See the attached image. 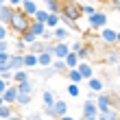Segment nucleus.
Segmentation results:
<instances>
[{
	"instance_id": "52",
	"label": "nucleus",
	"mask_w": 120,
	"mask_h": 120,
	"mask_svg": "<svg viewBox=\"0 0 120 120\" xmlns=\"http://www.w3.org/2000/svg\"><path fill=\"white\" fill-rule=\"evenodd\" d=\"M2 105H4V98H2V94H0V107H2Z\"/></svg>"
},
{
	"instance_id": "26",
	"label": "nucleus",
	"mask_w": 120,
	"mask_h": 120,
	"mask_svg": "<svg viewBox=\"0 0 120 120\" xmlns=\"http://www.w3.org/2000/svg\"><path fill=\"white\" fill-rule=\"evenodd\" d=\"M29 29L37 35V37H41V35H44V31H46V24H44V22H37V20H31Z\"/></svg>"
},
{
	"instance_id": "31",
	"label": "nucleus",
	"mask_w": 120,
	"mask_h": 120,
	"mask_svg": "<svg viewBox=\"0 0 120 120\" xmlns=\"http://www.w3.org/2000/svg\"><path fill=\"white\" fill-rule=\"evenodd\" d=\"M33 81L29 79V81H22V83H18V92L20 94H33Z\"/></svg>"
},
{
	"instance_id": "29",
	"label": "nucleus",
	"mask_w": 120,
	"mask_h": 120,
	"mask_svg": "<svg viewBox=\"0 0 120 120\" xmlns=\"http://www.w3.org/2000/svg\"><path fill=\"white\" fill-rule=\"evenodd\" d=\"M63 61H66V66H68V70L70 68H76V66H79V55H76V52H72V50H70L68 55H66V59H63Z\"/></svg>"
},
{
	"instance_id": "1",
	"label": "nucleus",
	"mask_w": 120,
	"mask_h": 120,
	"mask_svg": "<svg viewBox=\"0 0 120 120\" xmlns=\"http://www.w3.org/2000/svg\"><path fill=\"white\" fill-rule=\"evenodd\" d=\"M61 22L63 26H68V29H72L76 20L83 18V4L79 0H61Z\"/></svg>"
},
{
	"instance_id": "40",
	"label": "nucleus",
	"mask_w": 120,
	"mask_h": 120,
	"mask_svg": "<svg viewBox=\"0 0 120 120\" xmlns=\"http://www.w3.org/2000/svg\"><path fill=\"white\" fill-rule=\"evenodd\" d=\"M52 37H55V35H52V29H46L44 35H41L39 39H44V41H52Z\"/></svg>"
},
{
	"instance_id": "42",
	"label": "nucleus",
	"mask_w": 120,
	"mask_h": 120,
	"mask_svg": "<svg viewBox=\"0 0 120 120\" xmlns=\"http://www.w3.org/2000/svg\"><path fill=\"white\" fill-rule=\"evenodd\" d=\"M41 116H44V114H39V111H31L29 118H24V120H41Z\"/></svg>"
},
{
	"instance_id": "23",
	"label": "nucleus",
	"mask_w": 120,
	"mask_h": 120,
	"mask_svg": "<svg viewBox=\"0 0 120 120\" xmlns=\"http://www.w3.org/2000/svg\"><path fill=\"white\" fill-rule=\"evenodd\" d=\"M46 29H57V26L61 24V15L59 13H48V20H46Z\"/></svg>"
},
{
	"instance_id": "50",
	"label": "nucleus",
	"mask_w": 120,
	"mask_h": 120,
	"mask_svg": "<svg viewBox=\"0 0 120 120\" xmlns=\"http://www.w3.org/2000/svg\"><path fill=\"white\" fill-rule=\"evenodd\" d=\"M59 120H76V118H72V116H68V114H66V116H63V118H59Z\"/></svg>"
},
{
	"instance_id": "19",
	"label": "nucleus",
	"mask_w": 120,
	"mask_h": 120,
	"mask_svg": "<svg viewBox=\"0 0 120 120\" xmlns=\"http://www.w3.org/2000/svg\"><path fill=\"white\" fill-rule=\"evenodd\" d=\"M98 120H120L118 109H107V111H98Z\"/></svg>"
},
{
	"instance_id": "36",
	"label": "nucleus",
	"mask_w": 120,
	"mask_h": 120,
	"mask_svg": "<svg viewBox=\"0 0 120 120\" xmlns=\"http://www.w3.org/2000/svg\"><path fill=\"white\" fill-rule=\"evenodd\" d=\"M33 20H37V22H46V20H48V11L46 9H37V13L33 15Z\"/></svg>"
},
{
	"instance_id": "6",
	"label": "nucleus",
	"mask_w": 120,
	"mask_h": 120,
	"mask_svg": "<svg viewBox=\"0 0 120 120\" xmlns=\"http://www.w3.org/2000/svg\"><path fill=\"white\" fill-rule=\"evenodd\" d=\"M96 107H98V111H107V109H111L114 105H111V94L109 92H101V94H96Z\"/></svg>"
},
{
	"instance_id": "4",
	"label": "nucleus",
	"mask_w": 120,
	"mask_h": 120,
	"mask_svg": "<svg viewBox=\"0 0 120 120\" xmlns=\"http://www.w3.org/2000/svg\"><path fill=\"white\" fill-rule=\"evenodd\" d=\"M81 118L83 120H98V107L94 101H83V107H81Z\"/></svg>"
},
{
	"instance_id": "39",
	"label": "nucleus",
	"mask_w": 120,
	"mask_h": 120,
	"mask_svg": "<svg viewBox=\"0 0 120 120\" xmlns=\"http://www.w3.org/2000/svg\"><path fill=\"white\" fill-rule=\"evenodd\" d=\"M0 39H9V26L0 24Z\"/></svg>"
},
{
	"instance_id": "18",
	"label": "nucleus",
	"mask_w": 120,
	"mask_h": 120,
	"mask_svg": "<svg viewBox=\"0 0 120 120\" xmlns=\"http://www.w3.org/2000/svg\"><path fill=\"white\" fill-rule=\"evenodd\" d=\"M52 55L50 52H37V66L39 68H48V66H50V63H52Z\"/></svg>"
},
{
	"instance_id": "22",
	"label": "nucleus",
	"mask_w": 120,
	"mask_h": 120,
	"mask_svg": "<svg viewBox=\"0 0 120 120\" xmlns=\"http://www.w3.org/2000/svg\"><path fill=\"white\" fill-rule=\"evenodd\" d=\"M76 55H79V59H81V61H87V59L92 57V55H94V46H90V44H83V46H81V50L76 52Z\"/></svg>"
},
{
	"instance_id": "38",
	"label": "nucleus",
	"mask_w": 120,
	"mask_h": 120,
	"mask_svg": "<svg viewBox=\"0 0 120 120\" xmlns=\"http://www.w3.org/2000/svg\"><path fill=\"white\" fill-rule=\"evenodd\" d=\"M98 9L94 4H83V15H92V13H96Z\"/></svg>"
},
{
	"instance_id": "43",
	"label": "nucleus",
	"mask_w": 120,
	"mask_h": 120,
	"mask_svg": "<svg viewBox=\"0 0 120 120\" xmlns=\"http://www.w3.org/2000/svg\"><path fill=\"white\" fill-rule=\"evenodd\" d=\"M11 59V52H0V63H9Z\"/></svg>"
},
{
	"instance_id": "24",
	"label": "nucleus",
	"mask_w": 120,
	"mask_h": 120,
	"mask_svg": "<svg viewBox=\"0 0 120 120\" xmlns=\"http://www.w3.org/2000/svg\"><path fill=\"white\" fill-rule=\"evenodd\" d=\"M20 39H22L24 44H26V48H29V44H33V41H35V39H39V37H37V35H35L31 29H26V31L20 33Z\"/></svg>"
},
{
	"instance_id": "8",
	"label": "nucleus",
	"mask_w": 120,
	"mask_h": 120,
	"mask_svg": "<svg viewBox=\"0 0 120 120\" xmlns=\"http://www.w3.org/2000/svg\"><path fill=\"white\" fill-rule=\"evenodd\" d=\"M68 114V103L66 101H55V105L50 107V118L57 120V118H63Z\"/></svg>"
},
{
	"instance_id": "28",
	"label": "nucleus",
	"mask_w": 120,
	"mask_h": 120,
	"mask_svg": "<svg viewBox=\"0 0 120 120\" xmlns=\"http://www.w3.org/2000/svg\"><path fill=\"white\" fill-rule=\"evenodd\" d=\"M48 13H61V0H44Z\"/></svg>"
},
{
	"instance_id": "3",
	"label": "nucleus",
	"mask_w": 120,
	"mask_h": 120,
	"mask_svg": "<svg viewBox=\"0 0 120 120\" xmlns=\"http://www.w3.org/2000/svg\"><path fill=\"white\" fill-rule=\"evenodd\" d=\"M85 18H87V29H92V31H101L107 26V13L105 11H96L92 15H85Z\"/></svg>"
},
{
	"instance_id": "27",
	"label": "nucleus",
	"mask_w": 120,
	"mask_h": 120,
	"mask_svg": "<svg viewBox=\"0 0 120 120\" xmlns=\"http://www.w3.org/2000/svg\"><path fill=\"white\" fill-rule=\"evenodd\" d=\"M55 101H57V98H55V94H52L50 90H44V92H41V103H44V107H52Z\"/></svg>"
},
{
	"instance_id": "17",
	"label": "nucleus",
	"mask_w": 120,
	"mask_h": 120,
	"mask_svg": "<svg viewBox=\"0 0 120 120\" xmlns=\"http://www.w3.org/2000/svg\"><path fill=\"white\" fill-rule=\"evenodd\" d=\"M29 74H31V70L29 68H22V70H15L13 72V76H11V83H22V81H29Z\"/></svg>"
},
{
	"instance_id": "11",
	"label": "nucleus",
	"mask_w": 120,
	"mask_h": 120,
	"mask_svg": "<svg viewBox=\"0 0 120 120\" xmlns=\"http://www.w3.org/2000/svg\"><path fill=\"white\" fill-rule=\"evenodd\" d=\"M52 41H68L70 39V29L68 26H63V24H59L57 29H52Z\"/></svg>"
},
{
	"instance_id": "9",
	"label": "nucleus",
	"mask_w": 120,
	"mask_h": 120,
	"mask_svg": "<svg viewBox=\"0 0 120 120\" xmlns=\"http://www.w3.org/2000/svg\"><path fill=\"white\" fill-rule=\"evenodd\" d=\"M18 85L15 83H9V85H7V90L2 92V98H4V103L7 105H15V101H18Z\"/></svg>"
},
{
	"instance_id": "37",
	"label": "nucleus",
	"mask_w": 120,
	"mask_h": 120,
	"mask_svg": "<svg viewBox=\"0 0 120 120\" xmlns=\"http://www.w3.org/2000/svg\"><path fill=\"white\" fill-rule=\"evenodd\" d=\"M0 52H11V44H9V39H0Z\"/></svg>"
},
{
	"instance_id": "12",
	"label": "nucleus",
	"mask_w": 120,
	"mask_h": 120,
	"mask_svg": "<svg viewBox=\"0 0 120 120\" xmlns=\"http://www.w3.org/2000/svg\"><path fill=\"white\" fill-rule=\"evenodd\" d=\"M9 68L13 70V72H15V70H22L24 68V52H11Z\"/></svg>"
},
{
	"instance_id": "35",
	"label": "nucleus",
	"mask_w": 120,
	"mask_h": 120,
	"mask_svg": "<svg viewBox=\"0 0 120 120\" xmlns=\"http://www.w3.org/2000/svg\"><path fill=\"white\" fill-rule=\"evenodd\" d=\"M66 90H68V94L72 96V98H79L81 96V85H79V83H70Z\"/></svg>"
},
{
	"instance_id": "5",
	"label": "nucleus",
	"mask_w": 120,
	"mask_h": 120,
	"mask_svg": "<svg viewBox=\"0 0 120 120\" xmlns=\"http://www.w3.org/2000/svg\"><path fill=\"white\" fill-rule=\"evenodd\" d=\"M116 35H118V31L109 29V26H105V29L98 31V37H101V41L105 46H116Z\"/></svg>"
},
{
	"instance_id": "41",
	"label": "nucleus",
	"mask_w": 120,
	"mask_h": 120,
	"mask_svg": "<svg viewBox=\"0 0 120 120\" xmlns=\"http://www.w3.org/2000/svg\"><path fill=\"white\" fill-rule=\"evenodd\" d=\"M81 46H83V41H81V39H76V41H72V44H70V50H72V52H79V50H81Z\"/></svg>"
},
{
	"instance_id": "49",
	"label": "nucleus",
	"mask_w": 120,
	"mask_h": 120,
	"mask_svg": "<svg viewBox=\"0 0 120 120\" xmlns=\"http://www.w3.org/2000/svg\"><path fill=\"white\" fill-rule=\"evenodd\" d=\"M114 68H116V76H118V79H120V61L116 63V66H114Z\"/></svg>"
},
{
	"instance_id": "25",
	"label": "nucleus",
	"mask_w": 120,
	"mask_h": 120,
	"mask_svg": "<svg viewBox=\"0 0 120 120\" xmlns=\"http://www.w3.org/2000/svg\"><path fill=\"white\" fill-rule=\"evenodd\" d=\"M66 76H68V81H70V83H79V85L83 83V76H81V72H79L76 68H70L68 72H66Z\"/></svg>"
},
{
	"instance_id": "48",
	"label": "nucleus",
	"mask_w": 120,
	"mask_h": 120,
	"mask_svg": "<svg viewBox=\"0 0 120 120\" xmlns=\"http://www.w3.org/2000/svg\"><path fill=\"white\" fill-rule=\"evenodd\" d=\"M87 101H96V92H90V94H87Z\"/></svg>"
},
{
	"instance_id": "15",
	"label": "nucleus",
	"mask_w": 120,
	"mask_h": 120,
	"mask_svg": "<svg viewBox=\"0 0 120 120\" xmlns=\"http://www.w3.org/2000/svg\"><path fill=\"white\" fill-rule=\"evenodd\" d=\"M20 9H22L26 15H31V18H33L35 13H37V9H39V7H37V2H35V0H22Z\"/></svg>"
},
{
	"instance_id": "34",
	"label": "nucleus",
	"mask_w": 120,
	"mask_h": 120,
	"mask_svg": "<svg viewBox=\"0 0 120 120\" xmlns=\"http://www.w3.org/2000/svg\"><path fill=\"white\" fill-rule=\"evenodd\" d=\"M31 96L33 94H18L15 107H29V105H31Z\"/></svg>"
},
{
	"instance_id": "47",
	"label": "nucleus",
	"mask_w": 120,
	"mask_h": 120,
	"mask_svg": "<svg viewBox=\"0 0 120 120\" xmlns=\"http://www.w3.org/2000/svg\"><path fill=\"white\" fill-rule=\"evenodd\" d=\"M7 120H24L22 116H20V114H13V116H9V118H7Z\"/></svg>"
},
{
	"instance_id": "46",
	"label": "nucleus",
	"mask_w": 120,
	"mask_h": 120,
	"mask_svg": "<svg viewBox=\"0 0 120 120\" xmlns=\"http://www.w3.org/2000/svg\"><path fill=\"white\" fill-rule=\"evenodd\" d=\"M111 7H114L116 11H120V0H111Z\"/></svg>"
},
{
	"instance_id": "13",
	"label": "nucleus",
	"mask_w": 120,
	"mask_h": 120,
	"mask_svg": "<svg viewBox=\"0 0 120 120\" xmlns=\"http://www.w3.org/2000/svg\"><path fill=\"white\" fill-rule=\"evenodd\" d=\"M76 70L81 72L83 81H87V79H92V76H94V68H92V63H87V61H79Z\"/></svg>"
},
{
	"instance_id": "16",
	"label": "nucleus",
	"mask_w": 120,
	"mask_h": 120,
	"mask_svg": "<svg viewBox=\"0 0 120 120\" xmlns=\"http://www.w3.org/2000/svg\"><path fill=\"white\" fill-rule=\"evenodd\" d=\"M87 87H90V92L101 94L105 90V83H103V79H98V76H92V79H87Z\"/></svg>"
},
{
	"instance_id": "44",
	"label": "nucleus",
	"mask_w": 120,
	"mask_h": 120,
	"mask_svg": "<svg viewBox=\"0 0 120 120\" xmlns=\"http://www.w3.org/2000/svg\"><path fill=\"white\" fill-rule=\"evenodd\" d=\"M7 85H9V81H4L2 76H0V94H2V92L7 90Z\"/></svg>"
},
{
	"instance_id": "33",
	"label": "nucleus",
	"mask_w": 120,
	"mask_h": 120,
	"mask_svg": "<svg viewBox=\"0 0 120 120\" xmlns=\"http://www.w3.org/2000/svg\"><path fill=\"white\" fill-rule=\"evenodd\" d=\"M13 107H15V105H2V107H0V120H7L9 116H13L15 114V111H13Z\"/></svg>"
},
{
	"instance_id": "30",
	"label": "nucleus",
	"mask_w": 120,
	"mask_h": 120,
	"mask_svg": "<svg viewBox=\"0 0 120 120\" xmlns=\"http://www.w3.org/2000/svg\"><path fill=\"white\" fill-rule=\"evenodd\" d=\"M44 48H46V41L44 39H35L33 44H29V52H44Z\"/></svg>"
},
{
	"instance_id": "2",
	"label": "nucleus",
	"mask_w": 120,
	"mask_h": 120,
	"mask_svg": "<svg viewBox=\"0 0 120 120\" xmlns=\"http://www.w3.org/2000/svg\"><path fill=\"white\" fill-rule=\"evenodd\" d=\"M31 15H26V13L20 9V7H15V9H13V18H11V22H9V29L13 31V33H22V31H26L29 29V24H31Z\"/></svg>"
},
{
	"instance_id": "54",
	"label": "nucleus",
	"mask_w": 120,
	"mask_h": 120,
	"mask_svg": "<svg viewBox=\"0 0 120 120\" xmlns=\"http://www.w3.org/2000/svg\"><path fill=\"white\" fill-rule=\"evenodd\" d=\"M57 120H59V118H57Z\"/></svg>"
},
{
	"instance_id": "32",
	"label": "nucleus",
	"mask_w": 120,
	"mask_h": 120,
	"mask_svg": "<svg viewBox=\"0 0 120 120\" xmlns=\"http://www.w3.org/2000/svg\"><path fill=\"white\" fill-rule=\"evenodd\" d=\"M0 76H2L4 81L11 83V76H13V70L9 68V63H0Z\"/></svg>"
},
{
	"instance_id": "51",
	"label": "nucleus",
	"mask_w": 120,
	"mask_h": 120,
	"mask_svg": "<svg viewBox=\"0 0 120 120\" xmlns=\"http://www.w3.org/2000/svg\"><path fill=\"white\" fill-rule=\"evenodd\" d=\"M116 46L120 48V31H118V35H116Z\"/></svg>"
},
{
	"instance_id": "10",
	"label": "nucleus",
	"mask_w": 120,
	"mask_h": 120,
	"mask_svg": "<svg viewBox=\"0 0 120 120\" xmlns=\"http://www.w3.org/2000/svg\"><path fill=\"white\" fill-rule=\"evenodd\" d=\"M68 52H70V44L68 41H55V50H52L55 59H66Z\"/></svg>"
},
{
	"instance_id": "7",
	"label": "nucleus",
	"mask_w": 120,
	"mask_h": 120,
	"mask_svg": "<svg viewBox=\"0 0 120 120\" xmlns=\"http://www.w3.org/2000/svg\"><path fill=\"white\" fill-rule=\"evenodd\" d=\"M103 61L107 63V66L114 68L116 63L120 61V48H118V46H109V48H107V52L103 55Z\"/></svg>"
},
{
	"instance_id": "45",
	"label": "nucleus",
	"mask_w": 120,
	"mask_h": 120,
	"mask_svg": "<svg viewBox=\"0 0 120 120\" xmlns=\"http://www.w3.org/2000/svg\"><path fill=\"white\" fill-rule=\"evenodd\" d=\"M7 4H11L13 9H15V7H20V4H22V0H7Z\"/></svg>"
},
{
	"instance_id": "53",
	"label": "nucleus",
	"mask_w": 120,
	"mask_h": 120,
	"mask_svg": "<svg viewBox=\"0 0 120 120\" xmlns=\"http://www.w3.org/2000/svg\"><path fill=\"white\" fill-rule=\"evenodd\" d=\"M2 4H7V0H0V7H2Z\"/></svg>"
},
{
	"instance_id": "21",
	"label": "nucleus",
	"mask_w": 120,
	"mask_h": 120,
	"mask_svg": "<svg viewBox=\"0 0 120 120\" xmlns=\"http://www.w3.org/2000/svg\"><path fill=\"white\" fill-rule=\"evenodd\" d=\"M24 68H29V70L39 68L37 66V55L35 52H24Z\"/></svg>"
},
{
	"instance_id": "20",
	"label": "nucleus",
	"mask_w": 120,
	"mask_h": 120,
	"mask_svg": "<svg viewBox=\"0 0 120 120\" xmlns=\"http://www.w3.org/2000/svg\"><path fill=\"white\" fill-rule=\"evenodd\" d=\"M50 68H52L57 74H63V76H66V72H68V66H66V61H63V59H52Z\"/></svg>"
},
{
	"instance_id": "14",
	"label": "nucleus",
	"mask_w": 120,
	"mask_h": 120,
	"mask_svg": "<svg viewBox=\"0 0 120 120\" xmlns=\"http://www.w3.org/2000/svg\"><path fill=\"white\" fill-rule=\"evenodd\" d=\"M11 18H13V7L11 4H2V7H0V24H7V26H9Z\"/></svg>"
}]
</instances>
